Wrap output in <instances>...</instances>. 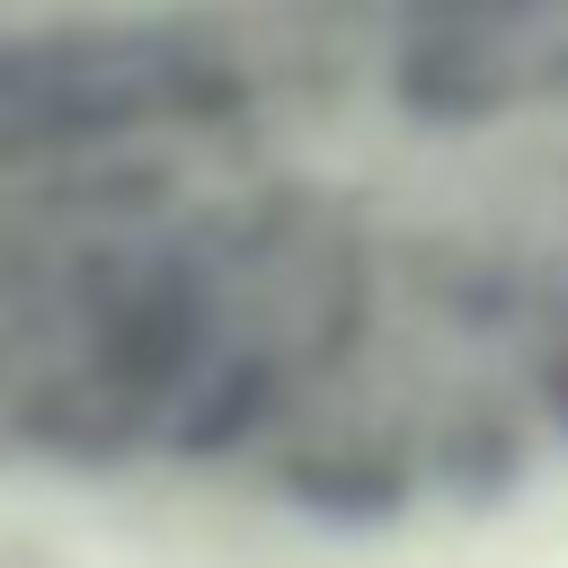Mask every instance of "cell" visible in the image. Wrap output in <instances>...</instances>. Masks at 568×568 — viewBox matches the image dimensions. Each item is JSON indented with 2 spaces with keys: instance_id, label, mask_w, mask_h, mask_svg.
Listing matches in <instances>:
<instances>
[{
  "instance_id": "3957f363",
  "label": "cell",
  "mask_w": 568,
  "mask_h": 568,
  "mask_svg": "<svg viewBox=\"0 0 568 568\" xmlns=\"http://www.w3.org/2000/svg\"><path fill=\"white\" fill-rule=\"evenodd\" d=\"M417 462H426V506L497 515L550 470V444H541L524 390L506 382V364H453L444 382H426Z\"/></svg>"
},
{
  "instance_id": "7a4b0ae2",
  "label": "cell",
  "mask_w": 568,
  "mask_h": 568,
  "mask_svg": "<svg viewBox=\"0 0 568 568\" xmlns=\"http://www.w3.org/2000/svg\"><path fill=\"white\" fill-rule=\"evenodd\" d=\"M373 89L382 115L426 142L550 115L568 106V0L524 18H470V27H382Z\"/></svg>"
},
{
  "instance_id": "277c9868",
  "label": "cell",
  "mask_w": 568,
  "mask_h": 568,
  "mask_svg": "<svg viewBox=\"0 0 568 568\" xmlns=\"http://www.w3.org/2000/svg\"><path fill=\"white\" fill-rule=\"evenodd\" d=\"M524 257H532V311H524V337L506 355V382L524 390L550 462H568V231L524 240Z\"/></svg>"
},
{
  "instance_id": "6da1fadb",
  "label": "cell",
  "mask_w": 568,
  "mask_h": 568,
  "mask_svg": "<svg viewBox=\"0 0 568 568\" xmlns=\"http://www.w3.org/2000/svg\"><path fill=\"white\" fill-rule=\"evenodd\" d=\"M417 408L426 390H373V364L302 408L257 453V497L328 541H382L426 515V462H417Z\"/></svg>"
}]
</instances>
